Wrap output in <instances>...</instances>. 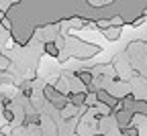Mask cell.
<instances>
[{"mask_svg":"<svg viewBox=\"0 0 147 136\" xmlns=\"http://www.w3.org/2000/svg\"><path fill=\"white\" fill-rule=\"evenodd\" d=\"M86 91H80V93H69L67 95V102H69V106L71 108H76V110H82V108H86Z\"/></svg>","mask_w":147,"mask_h":136,"instance_id":"1","label":"cell"},{"mask_svg":"<svg viewBox=\"0 0 147 136\" xmlns=\"http://www.w3.org/2000/svg\"><path fill=\"white\" fill-rule=\"evenodd\" d=\"M74 77H78L84 87H88V85L94 83V75H92L90 69H78V71H74Z\"/></svg>","mask_w":147,"mask_h":136,"instance_id":"2","label":"cell"},{"mask_svg":"<svg viewBox=\"0 0 147 136\" xmlns=\"http://www.w3.org/2000/svg\"><path fill=\"white\" fill-rule=\"evenodd\" d=\"M51 85L57 89V93H61V95H69V81H67V77L59 75V77H57V79H55Z\"/></svg>","mask_w":147,"mask_h":136,"instance_id":"3","label":"cell"},{"mask_svg":"<svg viewBox=\"0 0 147 136\" xmlns=\"http://www.w3.org/2000/svg\"><path fill=\"white\" fill-rule=\"evenodd\" d=\"M43 51H45V55H49V57H57L61 55V51H59V47L55 45V41H47V43H43Z\"/></svg>","mask_w":147,"mask_h":136,"instance_id":"4","label":"cell"},{"mask_svg":"<svg viewBox=\"0 0 147 136\" xmlns=\"http://www.w3.org/2000/svg\"><path fill=\"white\" fill-rule=\"evenodd\" d=\"M121 31L123 29H119V27H108L106 31H102V35L108 39V41H119V39H121Z\"/></svg>","mask_w":147,"mask_h":136,"instance_id":"5","label":"cell"},{"mask_svg":"<svg viewBox=\"0 0 147 136\" xmlns=\"http://www.w3.org/2000/svg\"><path fill=\"white\" fill-rule=\"evenodd\" d=\"M133 114L147 118V100H137V102H135V106H133Z\"/></svg>","mask_w":147,"mask_h":136,"instance_id":"6","label":"cell"},{"mask_svg":"<svg viewBox=\"0 0 147 136\" xmlns=\"http://www.w3.org/2000/svg\"><path fill=\"white\" fill-rule=\"evenodd\" d=\"M8 69H10V57L0 55V73H6Z\"/></svg>","mask_w":147,"mask_h":136,"instance_id":"7","label":"cell"},{"mask_svg":"<svg viewBox=\"0 0 147 136\" xmlns=\"http://www.w3.org/2000/svg\"><path fill=\"white\" fill-rule=\"evenodd\" d=\"M2 116H4V120H6L8 124H12V122H14V118H16L12 108H4V110H2Z\"/></svg>","mask_w":147,"mask_h":136,"instance_id":"8","label":"cell"},{"mask_svg":"<svg viewBox=\"0 0 147 136\" xmlns=\"http://www.w3.org/2000/svg\"><path fill=\"white\" fill-rule=\"evenodd\" d=\"M121 136H141V132H139V128H135V126H129V128L121 130Z\"/></svg>","mask_w":147,"mask_h":136,"instance_id":"9","label":"cell"},{"mask_svg":"<svg viewBox=\"0 0 147 136\" xmlns=\"http://www.w3.org/2000/svg\"><path fill=\"white\" fill-rule=\"evenodd\" d=\"M92 136H104V134H98V132H96V134H92Z\"/></svg>","mask_w":147,"mask_h":136,"instance_id":"10","label":"cell"}]
</instances>
